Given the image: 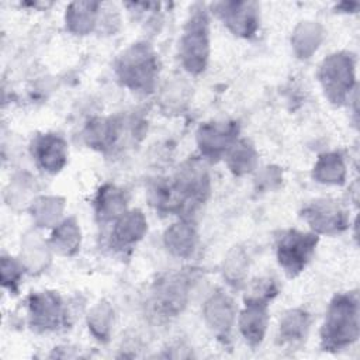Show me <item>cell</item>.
<instances>
[{"label": "cell", "instance_id": "52a82bcc", "mask_svg": "<svg viewBox=\"0 0 360 360\" xmlns=\"http://www.w3.org/2000/svg\"><path fill=\"white\" fill-rule=\"evenodd\" d=\"M318 236L290 229L281 233L277 240V260L283 270L290 276H298L315 252Z\"/></svg>", "mask_w": 360, "mask_h": 360}, {"label": "cell", "instance_id": "8fae6325", "mask_svg": "<svg viewBox=\"0 0 360 360\" xmlns=\"http://www.w3.org/2000/svg\"><path fill=\"white\" fill-rule=\"evenodd\" d=\"M238 134V122H205L198 128L197 143L205 158L217 160L233 146Z\"/></svg>", "mask_w": 360, "mask_h": 360}, {"label": "cell", "instance_id": "ffe728a7", "mask_svg": "<svg viewBox=\"0 0 360 360\" xmlns=\"http://www.w3.org/2000/svg\"><path fill=\"white\" fill-rule=\"evenodd\" d=\"M311 325V316L307 311L297 308L288 311L281 322H280V330H278V339L283 345H298L301 343L308 333Z\"/></svg>", "mask_w": 360, "mask_h": 360}, {"label": "cell", "instance_id": "cb8c5ba5", "mask_svg": "<svg viewBox=\"0 0 360 360\" xmlns=\"http://www.w3.org/2000/svg\"><path fill=\"white\" fill-rule=\"evenodd\" d=\"M322 39V28L316 22H301L292 35V46L300 58H309Z\"/></svg>", "mask_w": 360, "mask_h": 360}, {"label": "cell", "instance_id": "9c48e42d", "mask_svg": "<svg viewBox=\"0 0 360 360\" xmlns=\"http://www.w3.org/2000/svg\"><path fill=\"white\" fill-rule=\"evenodd\" d=\"M212 10L235 35L250 38L259 28V6L255 1H221Z\"/></svg>", "mask_w": 360, "mask_h": 360}, {"label": "cell", "instance_id": "d6986e66", "mask_svg": "<svg viewBox=\"0 0 360 360\" xmlns=\"http://www.w3.org/2000/svg\"><path fill=\"white\" fill-rule=\"evenodd\" d=\"M100 3L97 1H75L66 10V27L77 35L89 34L96 25Z\"/></svg>", "mask_w": 360, "mask_h": 360}, {"label": "cell", "instance_id": "8992f818", "mask_svg": "<svg viewBox=\"0 0 360 360\" xmlns=\"http://www.w3.org/2000/svg\"><path fill=\"white\" fill-rule=\"evenodd\" d=\"M319 80L326 97L333 104H343L354 86V60L352 55L346 52L329 55L319 68Z\"/></svg>", "mask_w": 360, "mask_h": 360}, {"label": "cell", "instance_id": "2e32d148", "mask_svg": "<svg viewBox=\"0 0 360 360\" xmlns=\"http://www.w3.org/2000/svg\"><path fill=\"white\" fill-rule=\"evenodd\" d=\"M122 124L118 118H93L84 128L83 136L90 148L101 152L110 150L118 141Z\"/></svg>", "mask_w": 360, "mask_h": 360}, {"label": "cell", "instance_id": "7a4b0ae2", "mask_svg": "<svg viewBox=\"0 0 360 360\" xmlns=\"http://www.w3.org/2000/svg\"><path fill=\"white\" fill-rule=\"evenodd\" d=\"M359 338V298L357 292L336 295L328 308L321 329V346L328 352H338L350 346Z\"/></svg>", "mask_w": 360, "mask_h": 360}, {"label": "cell", "instance_id": "44dd1931", "mask_svg": "<svg viewBox=\"0 0 360 360\" xmlns=\"http://www.w3.org/2000/svg\"><path fill=\"white\" fill-rule=\"evenodd\" d=\"M314 179L325 184H343L346 179V167L343 158L336 153H323L314 166Z\"/></svg>", "mask_w": 360, "mask_h": 360}, {"label": "cell", "instance_id": "ba28073f", "mask_svg": "<svg viewBox=\"0 0 360 360\" xmlns=\"http://www.w3.org/2000/svg\"><path fill=\"white\" fill-rule=\"evenodd\" d=\"M27 304L32 328L38 330H55L66 323L68 314L63 301L55 291L32 292Z\"/></svg>", "mask_w": 360, "mask_h": 360}, {"label": "cell", "instance_id": "d4e9b609", "mask_svg": "<svg viewBox=\"0 0 360 360\" xmlns=\"http://www.w3.org/2000/svg\"><path fill=\"white\" fill-rule=\"evenodd\" d=\"M63 211V200L58 197H41L31 207V214L37 225H55Z\"/></svg>", "mask_w": 360, "mask_h": 360}, {"label": "cell", "instance_id": "4fadbf2b", "mask_svg": "<svg viewBox=\"0 0 360 360\" xmlns=\"http://www.w3.org/2000/svg\"><path fill=\"white\" fill-rule=\"evenodd\" d=\"M204 318L218 339L228 340L235 321L232 298L224 291L217 290L204 304Z\"/></svg>", "mask_w": 360, "mask_h": 360}, {"label": "cell", "instance_id": "6da1fadb", "mask_svg": "<svg viewBox=\"0 0 360 360\" xmlns=\"http://www.w3.org/2000/svg\"><path fill=\"white\" fill-rule=\"evenodd\" d=\"M210 194V177L195 159L186 162L172 180H160L150 188V204L162 212L193 214Z\"/></svg>", "mask_w": 360, "mask_h": 360}, {"label": "cell", "instance_id": "7402d4cb", "mask_svg": "<svg viewBox=\"0 0 360 360\" xmlns=\"http://www.w3.org/2000/svg\"><path fill=\"white\" fill-rule=\"evenodd\" d=\"M51 245L58 253L65 256H72L79 250L80 228L75 218H68L55 228L51 236Z\"/></svg>", "mask_w": 360, "mask_h": 360}, {"label": "cell", "instance_id": "83f0119b", "mask_svg": "<svg viewBox=\"0 0 360 360\" xmlns=\"http://www.w3.org/2000/svg\"><path fill=\"white\" fill-rule=\"evenodd\" d=\"M245 255L242 253V250H233L231 253V256L228 257L226 262V269H225V274L228 277V280L231 283H240V280L243 278L245 274V269H246V260H245Z\"/></svg>", "mask_w": 360, "mask_h": 360}, {"label": "cell", "instance_id": "30bf717a", "mask_svg": "<svg viewBox=\"0 0 360 360\" xmlns=\"http://www.w3.org/2000/svg\"><path fill=\"white\" fill-rule=\"evenodd\" d=\"M304 219L318 233L335 235L347 228L349 218L345 208L333 200H316L302 210Z\"/></svg>", "mask_w": 360, "mask_h": 360}, {"label": "cell", "instance_id": "277c9868", "mask_svg": "<svg viewBox=\"0 0 360 360\" xmlns=\"http://www.w3.org/2000/svg\"><path fill=\"white\" fill-rule=\"evenodd\" d=\"M210 31L208 17L202 6H195L184 27L180 41V58L184 69L190 73H201L208 62Z\"/></svg>", "mask_w": 360, "mask_h": 360}, {"label": "cell", "instance_id": "3957f363", "mask_svg": "<svg viewBox=\"0 0 360 360\" xmlns=\"http://www.w3.org/2000/svg\"><path fill=\"white\" fill-rule=\"evenodd\" d=\"M115 72L120 82L128 89L149 93L159 75L158 56L149 44H134L118 58Z\"/></svg>", "mask_w": 360, "mask_h": 360}, {"label": "cell", "instance_id": "5bb4252c", "mask_svg": "<svg viewBox=\"0 0 360 360\" xmlns=\"http://www.w3.org/2000/svg\"><path fill=\"white\" fill-rule=\"evenodd\" d=\"M32 155L45 172L58 173L66 165L68 145L56 134L39 135L32 143Z\"/></svg>", "mask_w": 360, "mask_h": 360}, {"label": "cell", "instance_id": "484cf974", "mask_svg": "<svg viewBox=\"0 0 360 360\" xmlns=\"http://www.w3.org/2000/svg\"><path fill=\"white\" fill-rule=\"evenodd\" d=\"M112 322V308L108 302H98L89 314V329L100 342H107L110 338Z\"/></svg>", "mask_w": 360, "mask_h": 360}, {"label": "cell", "instance_id": "7c38bea8", "mask_svg": "<svg viewBox=\"0 0 360 360\" xmlns=\"http://www.w3.org/2000/svg\"><path fill=\"white\" fill-rule=\"evenodd\" d=\"M246 305L239 316V329L245 340L252 346L256 347L262 343L267 322H269V301L270 298L249 294L246 297Z\"/></svg>", "mask_w": 360, "mask_h": 360}, {"label": "cell", "instance_id": "9a60e30c", "mask_svg": "<svg viewBox=\"0 0 360 360\" xmlns=\"http://www.w3.org/2000/svg\"><path fill=\"white\" fill-rule=\"evenodd\" d=\"M148 229V222L142 211L132 210L121 215L114 225L111 240L112 246L118 249L132 248L139 242Z\"/></svg>", "mask_w": 360, "mask_h": 360}, {"label": "cell", "instance_id": "4316f807", "mask_svg": "<svg viewBox=\"0 0 360 360\" xmlns=\"http://www.w3.org/2000/svg\"><path fill=\"white\" fill-rule=\"evenodd\" d=\"M22 276V266L11 257H1V283L11 292H17Z\"/></svg>", "mask_w": 360, "mask_h": 360}, {"label": "cell", "instance_id": "e0dca14e", "mask_svg": "<svg viewBox=\"0 0 360 360\" xmlns=\"http://www.w3.org/2000/svg\"><path fill=\"white\" fill-rule=\"evenodd\" d=\"M127 202L128 197L122 188L114 184H104L94 198V210L98 221H117L127 212Z\"/></svg>", "mask_w": 360, "mask_h": 360}, {"label": "cell", "instance_id": "ac0fdd59", "mask_svg": "<svg viewBox=\"0 0 360 360\" xmlns=\"http://www.w3.org/2000/svg\"><path fill=\"white\" fill-rule=\"evenodd\" d=\"M167 250L177 257H188L197 245V232L187 221H180L169 226L163 236Z\"/></svg>", "mask_w": 360, "mask_h": 360}, {"label": "cell", "instance_id": "603a6c76", "mask_svg": "<svg viewBox=\"0 0 360 360\" xmlns=\"http://www.w3.org/2000/svg\"><path fill=\"white\" fill-rule=\"evenodd\" d=\"M226 163L231 172L236 176L246 174L256 167L257 153L250 142L246 139L236 141L226 153Z\"/></svg>", "mask_w": 360, "mask_h": 360}, {"label": "cell", "instance_id": "5b68a950", "mask_svg": "<svg viewBox=\"0 0 360 360\" xmlns=\"http://www.w3.org/2000/svg\"><path fill=\"white\" fill-rule=\"evenodd\" d=\"M195 277L193 271H179L160 277L150 290V307L162 318L176 316L187 304Z\"/></svg>", "mask_w": 360, "mask_h": 360}]
</instances>
